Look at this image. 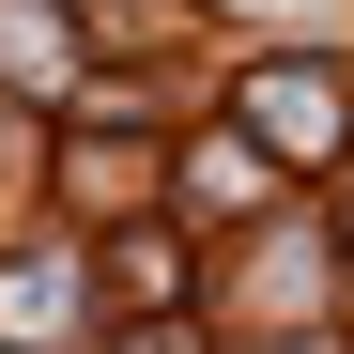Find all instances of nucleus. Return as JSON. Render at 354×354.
<instances>
[{
    "mask_svg": "<svg viewBox=\"0 0 354 354\" xmlns=\"http://www.w3.org/2000/svg\"><path fill=\"white\" fill-rule=\"evenodd\" d=\"M0 77H77V16H31V0H0Z\"/></svg>",
    "mask_w": 354,
    "mask_h": 354,
    "instance_id": "f03ea898",
    "label": "nucleus"
},
{
    "mask_svg": "<svg viewBox=\"0 0 354 354\" xmlns=\"http://www.w3.org/2000/svg\"><path fill=\"white\" fill-rule=\"evenodd\" d=\"M247 124L324 169V154L354 139V77H339V62H247Z\"/></svg>",
    "mask_w": 354,
    "mask_h": 354,
    "instance_id": "f257e3e1",
    "label": "nucleus"
}]
</instances>
